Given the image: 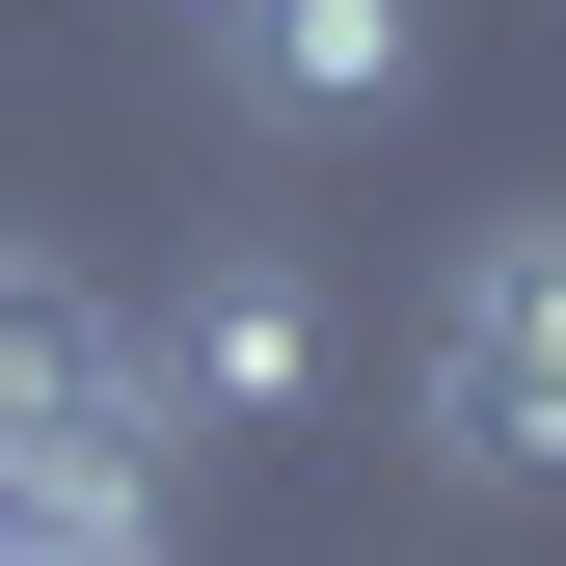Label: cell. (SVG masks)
Returning a JSON list of instances; mask_svg holds the SVG:
<instances>
[{
  "label": "cell",
  "mask_w": 566,
  "mask_h": 566,
  "mask_svg": "<svg viewBox=\"0 0 566 566\" xmlns=\"http://www.w3.org/2000/svg\"><path fill=\"white\" fill-rule=\"evenodd\" d=\"M217 54H243L297 135H350V108H405V82H432V0H217Z\"/></svg>",
  "instance_id": "277c9868"
},
{
  "label": "cell",
  "mask_w": 566,
  "mask_h": 566,
  "mask_svg": "<svg viewBox=\"0 0 566 566\" xmlns=\"http://www.w3.org/2000/svg\"><path fill=\"white\" fill-rule=\"evenodd\" d=\"M324 405V270L297 243H217L163 297V459H217V432H297Z\"/></svg>",
  "instance_id": "3957f363"
},
{
  "label": "cell",
  "mask_w": 566,
  "mask_h": 566,
  "mask_svg": "<svg viewBox=\"0 0 566 566\" xmlns=\"http://www.w3.org/2000/svg\"><path fill=\"white\" fill-rule=\"evenodd\" d=\"M108 566H163V539H108Z\"/></svg>",
  "instance_id": "5b68a950"
},
{
  "label": "cell",
  "mask_w": 566,
  "mask_h": 566,
  "mask_svg": "<svg viewBox=\"0 0 566 566\" xmlns=\"http://www.w3.org/2000/svg\"><path fill=\"white\" fill-rule=\"evenodd\" d=\"M459 485H566V189H513L459 270H432V350H405Z\"/></svg>",
  "instance_id": "7a4b0ae2"
},
{
  "label": "cell",
  "mask_w": 566,
  "mask_h": 566,
  "mask_svg": "<svg viewBox=\"0 0 566 566\" xmlns=\"http://www.w3.org/2000/svg\"><path fill=\"white\" fill-rule=\"evenodd\" d=\"M0 485L163 513V324H135L82 243H0Z\"/></svg>",
  "instance_id": "6da1fadb"
}]
</instances>
